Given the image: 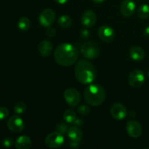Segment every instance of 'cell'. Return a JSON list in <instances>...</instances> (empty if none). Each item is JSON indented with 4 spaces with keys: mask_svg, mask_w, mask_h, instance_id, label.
I'll list each match as a JSON object with an SVG mask.
<instances>
[{
    "mask_svg": "<svg viewBox=\"0 0 149 149\" xmlns=\"http://www.w3.org/2000/svg\"><path fill=\"white\" fill-rule=\"evenodd\" d=\"M54 58L57 63L61 66H71L78 60L79 51L71 44H61L54 52Z\"/></svg>",
    "mask_w": 149,
    "mask_h": 149,
    "instance_id": "obj_1",
    "label": "cell"
},
{
    "mask_svg": "<svg viewBox=\"0 0 149 149\" xmlns=\"http://www.w3.org/2000/svg\"><path fill=\"white\" fill-rule=\"evenodd\" d=\"M75 77L79 82L83 84H90L96 78L95 67L87 60H80L76 64L74 68Z\"/></svg>",
    "mask_w": 149,
    "mask_h": 149,
    "instance_id": "obj_2",
    "label": "cell"
},
{
    "mask_svg": "<svg viewBox=\"0 0 149 149\" xmlns=\"http://www.w3.org/2000/svg\"><path fill=\"white\" fill-rule=\"evenodd\" d=\"M85 101L93 106H98L104 102L106 97V90L100 84H90L84 92Z\"/></svg>",
    "mask_w": 149,
    "mask_h": 149,
    "instance_id": "obj_3",
    "label": "cell"
},
{
    "mask_svg": "<svg viewBox=\"0 0 149 149\" xmlns=\"http://www.w3.org/2000/svg\"><path fill=\"white\" fill-rule=\"evenodd\" d=\"M79 51L81 55L87 59H95L99 56L100 52V47L94 42H84L80 46Z\"/></svg>",
    "mask_w": 149,
    "mask_h": 149,
    "instance_id": "obj_4",
    "label": "cell"
},
{
    "mask_svg": "<svg viewBox=\"0 0 149 149\" xmlns=\"http://www.w3.org/2000/svg\"><path fill=\"white\" fill-rule=\"evenodd\" d=\"M45 145L49 148H58L63 144V135L58 131L51 132L45 138Z\"/></svg>",
    "mask_w": 149,
    "mask_h": 149,
    "instance_id": "obj_5",
    "label": "cell"
},
{
    "mask_svg": "<svg viewBox=\"0 0 149 149\" xmlns=\"http://www.w3.org/2000/svg\"><path fill=\"white\" fill-rule=\"evenodd\" d=\"M146 81L145 74L143 71L136 69L130 72L128 77V82L130 85L134 88H139L142 87Z\"/></svg>",
    "mask_w": 149,
    "mask_h": 149,
    "instance_id": "obj_6",
    "label": "cell"
},
{
    "mask_svg": "<svg viewBox=\"0 0 149 149\" xmlns=\"http://www.w3.org/2000/svg\"><path fill=\"white\" fill-rule=\"evenodd\" d=\"M63 97L67 104L71 107H75L81 101V95L79 91L74 88H68L64 91Z\"/></svg>",
    "mask_w": 149,
    "mask_h": 149,
    "instance_id": "obj_7",
    "label": "cell"
},
{
    "mask_svg": "<svg viewBox=\"0 0 149 149\" xmlns=\"http://www.w3.org/2000/svg\"><path fill=\"white\" fill-rule=\"evenodd\" d=\"M55 17V13L52 9H45L39 14V22L43 27H49L54 23Z\"/></svg>",
    "mask_w": 149,
    "mask_h": 149,
    "instance_id": "obj_8",
    "label": "cell"
},
{
    "mask_svg": "<svg viewBox=\"0 0 149 149\" xmlns=\"http://www.w3.org/2000/svg\"><path fill=\"white\" fill-rule=\"evenodd\" d=\"M7 127L14 133H20L24 130V122L18 115H13L7 121Z\"/></svg>",
    "mask_w": 149,
    "mask_h": 149,
    "instance_id": "obj_9",
    "label": "cell"
},
{
    "mask_svg": "<svg viewBox=\"0 0 149 149\" xmlns=\"http://www.w3.org/2000/svg\"><path fill=\"white\" fill-rule=\"evenodd\" d=\"M97 35L103 42L110 43L115 39L114 30L109 26H102L99 28Z\"/></svg>",
    "mask_w": 149,
    "mask_h": 149,
    "instance_id": "obj_10",
    "label": "cell"
},
{
    "mask_svg": "<svg viewBox=\"0 0 149 149\" xmlns=\"http://www.w3.org/2000/svg\"><path fill=\"white\" fill-rule=\"evenodd\" d=\"M126 130L128 135L132 138H138L142 134V126L138 122L131 120L127 123Z\"/></svg>",
    "mask_w": 149,
    "mask_h": 149,
    "instance_id": "obj_11",
    "label": "cell"
},
{
    "mask_svg": "<svg viewBox=\"0 0 149 149\" xmlns=\"http://www.w3.org/2000/svg\"><path fill=\"white\" fill-rule=\"evenodd\" d=\"M110 112L112 117L117 120H122L127 114L125 106L120 103H113L111 108Z\"/></svg>",
    "mask_w": 149,
    "mask_h": 149,
    "instance_id": "obj_12",
    "label": "cell"
},
{
    "mask_svg": "<svg viewBox=\"0 0 149 149\" xmlns=\"http://www.w3.org/2000/svg\"><path fill=\"white\" fill-rule=\"evenodd\" d=\"M136 4L133 0H123L120 4V12L124 17H130L134 14Z\"/></svg>",
    "mask_w": 149,
    "mask_h": 149,
    "instance_id": "obj_13",
    "label": "cell"
},
{
    "mask_svg": "<svg viewBox=\"0 0 149 149\" xmlns=\"http://www.w3.org/2000/svg\"><path fill=\"white\" fill-rule=\"evenodd\" d=\"M97 21V16L93 10H87L81 15V24L86 28H91L95 26Z\"/></svg>",
    "mask_w": 149,
    "mask_h": 149,
    "instance_id": "obj_14",
    "label": "cell"
},
{
    "mask_svg": "<svg viewBox=\"0 0 149 149\" xmlns=\"http://www.w3.org/2000/svg\"><path fill=\"white\" fill-rule=\"evenodd\" d=\"M52 44L48 40H43L39 44L38 49L42 57H48L52 52Z\"/></svg>",
    "mask_w": 149,
    "mask_h": 149,
    "instance_id": "obj_15",
    "label": "cell"
},
{
    "mask_svg": "<svg viewBox=\"0 0 149 149\" xmlns=\"http://www.w3.org/2000/svg\"><path fill=\"white\" fill-rule=\"evenodd\" d=\"M31 140L26 135H21L18 137L15 143V146L17 149H29L31 146Z\"/></svg>",
    "mask_w": 149,
    "mask_h": 149,
    "instance_id": "obj_16",
    "label": "cell"
},
{
    "mask_svg": "<svg viewBox=\"0 0 149 149\" xmlns=\"http://www.w3.org/2000/svg\"><path fill=\"white\" fill-rule=\"evenodd\" d=\"M130 56L131 59L135 61H142L145 58V52L138 46H133L130 49Z\"/></svg>",
    "mask_w": 149,
    "mask_h": 149,
    "instance_id": "obj_17",
    "label": "cell"
},
{
    "mask_svg": "<svg viewBox=\"0 0 149 149\" xmlns=\"http://www.w3.org/2000/svg\"><path fill=\"white\" fill-rule=\"evenodd\" d=\"M67 135H68V137L70 138L71 141H79V142L81 138H82L81 130L79 127L75 126V125L68 128Z\"/></svg>",
    "mask_w": 149,
    "mask_h": 149,
    "instance_id": "obj_18",
    "label": "cell"
},
{
    "mask_svg": "<svg viewBox=\"0 0 149 149\" xmlns=\"http://www.w3.org/2000/svg\"><path fill=\"white\" fill-rule=\"evenodd\" d=\"M138 16L141 19L145 20L149 17V5L147 4H143L139 7L137 11Z\"/></svg>",
    "mask_w": 149,
    "mask_h": 149,
    "instance_id": "obj_19",
    "label": "cell"
},
{
    "mask_svg": "<svg viewBox=\"0 0 149 149\" xmlns=\"http://www.w3.org/2000/svg\"><path fill=\"white\" fill-rule=\"evenodd\" d=\"M77 118V117L75 111H74L71 109H68L65 110L63 113V119L67 123L73 124Z\"/></svg>",
    "mask_w": 149,
    "mask_h": 149,
    "instance_id": "obj_20",
    "label": "cell"
},
{
    "mask_svg": "<svg viewBox=\"0 0 149 149\" xmlns=\"http://www.w3.org/2000/svg\"><path fill=\"white\" fill-rule=\"evenodd\" d=\"M71 23H72V20H71V17L67 15H61L58 20V24L63 29H67V28L70 27Z\"/></svg>",
    "mask_w": 149,
    "mask_h": 149,
    "instance_id": "obj_21",
    "label": "cell"
},
{
    "mask_svg": "<svg viewBox=\"0 0 149 149\" xmlns=\"http://www.w3.org/2000/svg\"><path fill=\"white\" fill-rule=\"evenodd\" d=\"M31 26V22L28 17H20L17 21V27L20 30L23 31H26L29 29Z\"/></svg>",
    "mask_w": 149,
    "mask_h": 149,
    "instance_id": "obj_22",
    "label": "cell"
},
{
    "mask_svg": "<svg viewBox=\"0 0 149 149\" xmlns=\"http://www.w3.org/2000/svg\"><path fill=\"white\" fill-rule=\"evenodd\" d=\"M13 110H14L15 113L16 114H22V113H24L26 110V103H23V102H18V103H17L15 105Z\"/></svg>",
    "mask_w": 149,
    "mask_h": 149,
    "instance_id": "obj_23",
    "label": "cell"
},
{
    "mask_svg": "<svg viewBox=\"0 0 149 149\" xmlns=\"http://www.w3.org/2000/svg\"><path fill=\"white\" fill-rule=\"evenodd\" d=\"M77 112L79 114L82 115V116H87L90 114V108L87 105H81L77 108Z\"/></svg>",
    "mask_w": 149,
    "mask_h": 149,
    "instance_id": "obj_24",
    "label": "cell"
},
{
    "mask_svg": "<svg viewBox=\"0 0 149 149\" xmlns=\"http://www.w3.org/2000/svg\"><path fill=\"white\" fill-rule=\"evenodd\" d=\"M68 130V127L66 124L61 123L56 126V131H58V132H60V133L63 134V135H64V134H67Z\"/></svg>",
    "mask_w": 149,
    "mask_h": 149,
    "instance_id": "obj_25",
    "label": "cell"
},
{
    "mask_svg": "<svg viewBox=\"0 0 149 149\" xmlns=\"http://www.w3.org/2000/svg\"><path fill=\"white\" fill-rule=\"evenodd\" d=\"M9 113H10V111L7 108L0 106V120H4L6 118H7Z\"/></svg>",
    "mask_w": 149,
    "mask_h": 149,
    "instance_id": "obj_26",
    "label": "cell"
},
{
    "mask_svg": "<svg viewBox=\"0 0 149 149\" xmlns=\"http://www.w3.org/2000/svg\"><path fill=\"white\" fill-rule=\"evenodd\" d=\"M13 143H14V142H13V140L10 138H4L2 141V145L4 146V147H6V148H10V147H11L13 145Z\"/></svg>",
    "mask_w": 149,
    "mask_h": 149,
    "instance_id": "obj_27",
    "label": "cell"
},
{
    "mask_svg": "<svg viewBox=\"0 0 149 149\" xmlns=\"http://www.w3.org/2000/svg\"><path fill=\"white\" fill-rule=\"evenodd\" d=\"M55 29H54V28L51 27L50 26H49V27H47L46 29V34L49 37H53L55 35Z\"/></svg>",
    "mask_w": 149,
    "mask_h": 149,
    "instance_id": "obj_28",
    "label": "cell"
},
{
    "mask_svg": "<svg viewBox=\"0 0 149 149\" xmlns=\"http://www.w3.org/2000/svg\"><path fill=\"white\" fill-rule=\"evenodd\" d=\"M80 36L83 39H87L90 37V32L87 29H83L80 32Z\"/></svg>",
    "mask_w": 149,
    "mask_h": 149,
    "instance_id": "obj_29",
    "label": "cell"
},
{
    "mask_svg": "<svg viewBox=\"0 0 149 149\" xmlns=\"http://www.w3.org/2000/svg\"><path fill=\"white\" fill-rule=\"evenodd\" d=\"M74 125H75V126L77 127H81L83 125V124H84V122H83V120L81 119H79V118H77V119H75V121L74 122Z\"/></svg>",
    "mask_w": 149,
    "mask_h": 149,
    "instance_id": "obj_30",
    "label": "cell"
},
{
    "mask_svg": "<svg viewBox=\"0 0 149 149\" xmlns=\"http://www.w3.org/2000/svg\"><path fill=\"white\" fill-rule=\"evenodd\" d=\"M79 141H71V143H70V146L71 148H77L79 147Z\"/></svg>",
    "mask_w": 149,
    "mask_h": 149,
    "instance_id": "obj_31",
    "label": "cell"
},
{
    "mask_svg": "<svg viewBox=\"0 0 149 149\" xmlns=\"http://www.w3.org/2000/svg\"><path fill=\"white\" fill-rule=\"evenodd\" d=\"M143 33H144V35H145L146 36H147V37H149V26L146 27V29H144Z\"/></svg>",
    "mask_w": 149,
    "mask_h": 149,
    "instance_id": "obj_32",
    "label": "cell"
},
{
    "mask_svg": "<svg viewBox=\"0 0 149 149\" xmlns=\"http://www.w3.org/2000/svg\"><path fill=\"white\" fill-rule=\"evenodd\" d=\"M55 2H57L59 4H65V3L68 2L69 0H55Z\"/></svg>",
    "mask_w": 149,
    "mask_h": 149,
    "instance_id": "obj_33",
    "label": "cell"
},
{
    "mask_svg": "<svg viewBox=\"0 0 149 149\" xmlns=\"http://www.w3.org/2000/svg\"><path fill=\"white\" fill-rule=\"evenodd\" d=\"M92 1L94 3H95V4H101V3H103L105 0H92Z\"/></svg>",
    "mask_w": 149,
    "mask_h": 149,
    "instance_id": "obj_34",
    "label": "cell"
},
{
    "mask_svg": "<svg viewBox=\"0 0 149 149\" xmlns=\"http://www.w3.org/2000/svg\"><path fill=\"white\" fill-rule=\"evenodd\" d=\"M130 114H132V111H131L130 113ZM130 116H132V115H130ZM133 116H134V117H135V115H133Z\"/></svg>",
    "mask_w": 149,
    "mask_h": 149,
    "instance_id": "obj_35",
    "label": "cell"
},
{
    "mask_svg": "<svg viewBox=\"0 0 149 149\" xmlns=\"http://www.w3.org/2000/svg\"><path fill=\"white\" fill-rule=\"evenodd\" d=\"M148 77H149V70L148 71Z\"/></svg>",
    "mask_w": 149,
    "mask_h": 149,
    "instance_id": "obj_36",
    "label": "cell"
}]
</instances>
